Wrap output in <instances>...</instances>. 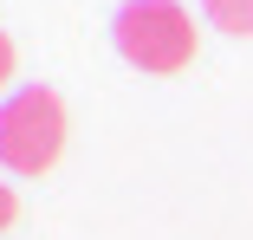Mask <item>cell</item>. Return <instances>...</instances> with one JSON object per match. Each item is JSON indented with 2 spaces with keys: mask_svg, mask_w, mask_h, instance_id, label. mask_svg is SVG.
<instances>
[{
  "mask_svg": "<svg viewBox=\"0 0 253 240\" xmlns=\"http://www.w3.org/2000/svg\"><path fill=\"white\" fill-rule=\"evenodd\" d=\"M111 39L136 72H156V78L195 65V20L182 0H124L111 20Z\"/></svg>",
  "mask_w": 253,
  "mask_h": 240,
  "instance_id": "6da1fadb",
  "label": "cell"
},
{
  "mask_svg": "<svg viewBox=\"0 0 253 240\" xmlns=\"http://www.w3.org/2000/svg\"><path fill=\"white\" fill-rule=\"evenodd\" d=\"M65 150V104L59 91L45 84H26L0 104V162L13 175H45Z\"/></svg>",
  "mask_w": 253,
  "mask_h": 240,
  "instance_id": "7a4b0ae2",
  "label": "cell"
},
{
  "mask_svg": "<svg viewBox=\"0 0 253 240\" xmlns=\"http://www.w3.org/2000/svg\"><path fill=\"white\" fill-rule=\"evenodd\" d=\"M201 13L221 33H253V0H201Z\"/></svg>",
  "mask_w": 253,
  "mask_h": 240,
  "instance_id": "3957f363",
  "label": "cell"
},
{
  "mask_svg": "<svg viewBox=\"0 0 253 240\" xmlns=\"http://www.w3.org/2000/svg\"><path fill=\"white\" fill-rule=\"evenodd\" d=\"M13 221H20V195H13V188H7V182H0V234H7Z\"/></svg>",
  "mask_w": 253,
  "mask_h": 240,
  "instance_id": "277c9868",
  "label": "cell"
},
{
  "mask_svg": "<svg viewBox=\"0 0 253 240\" xmlns=\"http://www.w3.org/2000/svg\"><path fill=\"white\" fill-rule=\"evenodd\" d=\"M7 78H13V39L0 33V84H7Z\"/></svg>",
  "mask_w": 253,
  "mask_h": 240,
  "instance_id": "5b68a950",
  "label": "cell"
}]
</instances>
